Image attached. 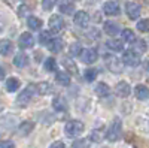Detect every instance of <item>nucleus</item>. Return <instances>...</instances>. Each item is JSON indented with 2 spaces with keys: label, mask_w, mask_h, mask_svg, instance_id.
Returning a JSON list of instances; mask_svg holds the SVG:
<instances>
[{
  "label": "nucleus",
  "mask_w": 149,
  "mask_h": 148,
  "mask_svg": "<svg viewBox=\"0 0 149 148\" xmlns=\"http://www.w3.org/2000/svg\"><path fill=\"white\" fill-rule=\"evenodd\" d=\"M109 93H110L109 85L104 84V82H98V85L95 87V94H97L98 97H106Z\"/></svg>",
  "instance_id": "nucleus-23"
},
{
  "label": "nucleus",
  "mask_w": 149,
  "mask_h": 148,
  "mask_svg": "<svg viewBox=\"0 0 149 148\" xmlns=\"http://www.w3.org/2000/svg\"><path fill=\"white\" fill-rule=\"evenodd\" d=\"M104 61H106V66H107V69L110 70V72H113V73H119V72H122V60H119V58H116L115 55H109V54H106L104 55Z\"/></svg>",
  "instance_id": "nucleus-4"
},
{
  "label": "nucleus",
  "mask_w": 149,
  "mask_h": 148,
  "mask_svg": "<svg viewBox=\"0 0 149 148\" xmlns=\"http://www.w3.org/2000/svg\"><path fill=\"white\" fill-rule=\"evenodd\" d=\"M55 81H57L60 85H69V84H70V76H69L67 72H57Z\"/></svg>",
  "instance_id": "nucleus-25"
},
{
  "label": "nucleus",
  "mask_w": 149,
  "mask_h": 148,
  "mask_svg": "<svg viewBox=\"0 0 149 148\" xmlns=\"http://www.w3.org/2000/svg\"><path fill=\"white\" fill-rule=\"evenodd\" d=\"M134 94L139 100H146V99L149 97V88L146 87V85H137V87L134 88Z\"/></svg>",
  "instance_id": "nucleus-16"
},
{
  "label": "nucleus",
  "mask_w": 149,
  "mask_h": 148,
  "mask_svg": "<svg viewBox=\"0 0 149 148\" xmlns=\"http://www.w3.org/2000/svg\"><path fill=\"white\" fill-rule=\"evenodd\" d=\"M69 53H70V55H81L82 54V48H81V45L79 43H72L70 45V48H69Z\"/></svg>",
  "instance_id": "nucleus-34"
},
{
  "label": "nucleus",
  "mask_w": 149,
  "mask_h": 148,
  "mask_svg": "<svg viewBox=\"0 0 149 148\" xmlns=\"http://www.w3.org/2000/svg\"><path fill=\"white\" fill-rule=\"evenodd\" d=\"M103 11H104V14H106V15L115 17V15L119 14V11H121V9H119V5H118L116 2H112V0H109V2L104 3Z\"/></svg>",
  "instance_id": "nucleus-12"
},
{
  "label": "nucleus",
  "mask_w": 149,
  "mask_h": 148,
  "mask_svg": "<svg viewBox=\"0 0 149 148\" xmlns=\"http://www.w3.org/2000/svg\"><path fill=\"white\" fill-rule=\"evenodd\" d=\"M57 5V0H42V6L45 11H51Z\"/></svg>",
  "instance_id": "nucleus-36"
},
{
  "label": "nucleus",
  "mask_w": 149,
  "mask_h": 148,
  "mask_svg": "<svg viewBox=\"0 0 149 148\" xmlns=\"http://www.w3.org/2000/svg\"><path fill=\"white\" fill-rule=\"evenodd\" d=\"M103 29H104V33L109 34V36H115V34H118L121 32L119 26H118L116 22H113V21H106Z\"/></svg>",
  "instance_id": "nucleus-14"
},
{
  "label": "nucleus",
  "mask_w": 149,
  "mask_h": 148,
  "mask_svg": "<svg viewBox=\"0 0 149 148\" xmlns=\"http://www.w3.org/2000/svg\"><path fill=\"white\" fill-rule=\"evenodd\" d=\"M0 148H15V144L12 141H3L0 142Z\"/></svg>",
  "instance_id": "nucleus-38"
},
{
  "label": "nucleus",
  "mask_w": 149,
  "mask_h": 148,
  "mask_svg": "<svg viewBox=\"0 0 149 148\" xmlns=\"http://www.w3.org/2000/svg\"><path fill=\"white\" fill-rule=\"evenodd\" d=\"M39 42L42 45H48L51 42V32H40L39 34Z\"/></svg>",
  "instance_id": "nucleus-33"
},
{
  "label": "nucleus",
  "mask_w": 149,
  "mask_h": 148,
  "mask_svg": "<svg viewBox=\"0 0 149 148\" xmlns=\"http://www.w3.org/2000/svg\"><path fill=\"white\" fill-rule=\"evenodd\" d=\"M19 88V79L18 78H15V76H12V78H9L8 81H6V90L8 91H17Z\"/></svg>",
  "instance_id": "nucleus-26"
},
{
  "label": "nucleus",
  "mask_w": 149,
  "mask_h": 148,
  "mask_svg": "<svg viewBox=\"0 0 149 148\" xmlns=\"http://www.w3.org/2000/svg\"><path fill=\"white\" fill-rule=\"evenodd\" d=\"M3 78H5V69L0 66V79H3Z\"/></svg>",
  "instance_id": "nucleus-41"
},
{
  "label": "nucleus",
  "mask_w": 149,
  "mask_h": 148,
  "mask_svg": "<svg viewBox=\"0 0 149 148\" xmlns=\"http://www.w3.org/2000/svg\"><path fill=\"white\" fill-rule=\"evenodd\" d=\"M121 36H122V41H124V42H134V41H136L134 32L130 30V29H124V30L121 32Z\"/></svg>",
  "instance_id": "nucleus-29"
},
{
  "label": "nucleus",
  "mask_w": 149,
  "mask_h": 148,
  "mask_svg": "<svg viewBox=\"0 0 149 148\" xmlns=\"http://www.w3.org/2000/svg\"><path fill=\"white\" fill-rule=\"evenodd\" d=\"M3 109V105H0V111H2Z\"/></svg>",
  "instance_id": "nucleus-42"
},
{
  "label": "nucleus",
  "mask_w": 149,
  "mask_h": 148,
  "mask_svg": "<svg viewBox=\"0 0 149 148\" xmlns=\"http://www.w3.org/2000/svg\"><path fill=\"white\" fill-rule=\"evenodd\" d=\"M34 90H36V85H29L26 90L21 91V93L18 94V97H17V103H18L19 106L27 105V103L31 100V97H33V94H34Z\"/></svg>",
  "instance_id": "nucleus-5"
},
{
  "label": "nucleus",
  "mask_w": 149,
  "mask_h": 148,
  "mask_svg": "<svg viewBox=\"0 0 149 148\" xmlns=\"http://www.w3.org/2000/svg\"><path fill=\"white\" fill-rule=\"evenodd\" d=\"M48 24H49V30H51L52 33H60L64 29V20L60 15H52L51 18H49Z\"/></svg>",
  "instance_id": "nucleus-6"
},
{
  "label": "nucleus",
  "mask_w": 149,
  "mask_h": 148,
  "mask_svg": "<svg viewBox=\"0 0 149 148\" xmlns=\"http://www.w3.org/2000/svg\"><path fill=\"white\" fill-rule=\"evenodd\" d=\"M122 63L127 65V66H131V67H136L140 65V55L134 51V49H128V51H124L122 53Z\"/></svg>",
  "instance_id": "nucleus-3"
},
{
  "label": "nucleus",
  "mask_w": 149,
  "mask_h": 148,
  "mask_svg": "<svg viewBox=\"0 0 149 148\" xmlns=\"http://www.w3.org/2000/svg\"><path fill=\"white\" fill-rule=\"evenodd\" d=\"M90 139L94 141V142H100V141L103 139V132H102V130H93Z\"/></svg>",
  "instance_id": "nucleus-35"
},
{
  "label": "nucleus",
  "mask_w": 149,
  "mask_h": 148,
  "mask_svg": "<svg viewBox=\"0 0 149 148\" xmlns=\"http://www.w3.org/2000/svg\"><path fill=\"white\" fill-rule=\"evenodd\" d=\"M36 91L45 96V94H49V93H52V85L49 84V82H39L36 85Z\"/></svg>",
  "instance_id": "nucleus-19"
},
{
  "label": "nucleus",
  "mask_w": 149,
  "mask_h": 148,
  "mask_svg": "<svg viewBox=\"0 0 149 148\" xmlns=\"http://www.w3.org/2000/svg\"><path fill=\"white\" fill-rule=\"evenodd\" d=\"M81 57V60H82V63H85V65H91V63H94V61L97 60V53H95V49H84L82 51V54L79 55Z\"/></svg>",
  "instance_id": "nucleus-10"
},
{
  "label": "nucleus",
  "mask_w": 149,
  "mask_h": 148,
  "mask_svg": "<svg viewBox=\"0 0 149 148\" xmlns=\"http://www.w3.org/2000/svg\"><path fill=\"white\" fill-rule=\"evenodd\" d=\"M97 69L95 67H88L85 70V73H84V78H85V81L86 82H93L95 78H97Z\"/></svg>",
  "instance_id": "nucleus-27"
},
{
  "label": "nucleus",
  "mask_w": 149,
  "mask_h": 148,
  "mask_svg": "<svg viewBox=\"0 0 149 148\" xmlns=\"http://www.w3.org/2000/svg\"><path fill=\"white\" fill-rule=\"evenodd\" d=\"M125 12H127V15H128L130 20H137L140 17V6L137 3L130 2V3L125 5Z\"/></svg>",
  "instance_id": "nucleus-9"
},
{
  "label": "nucleus",
  "mask_w": 149,
  "mask_h": 148,
  "mask_svg": "<svg viewBox=\"0 0 149 148\" xmlns=\"http://www.w3.org/2000/svg\"><path fill=\"white\" fill-rule=\"evenodd\" d=\"M72 147L73 148H90L91 147V141H88V139H76Z\"/></svg>",
  "instance_id": "nucleus-31"
},
{
  "label": "nucleus",
  "mask_w": 149,
  "mask_h": 148,
  "mask_svg": "<svg viewBox=\"0 0 149 148\" xmlns=\"http://www.w3.org/2000/svg\"><path fill=\"white\" fill-rule=\"evenodd\" d=\"M45 70L46 72H55L57 70V61H55V58L49 57V58L45 60Z\"/></svg>",
  "instance_id": "nucleus-30"
},
{
  "label": "nucleus",
  "mask_w": 149,
  "mask_h": 148,
  "mask_svg": "<svg viewBox=\"0 0 149 148\" xmlns=\"http://www.w3.org/2000/svg\"><path fill=\"white\" fill-rule=\"evenodd\" d=\"M58 9H60L61 14L72 15L73 12H74V2H73V0H61Z\"/></svg>",
  "instance_id": "nucleus-11"
},
{
  "label": "nucleus",
  "mask_w": 149,
  "mask_h": 148,
  "mask_svg": "<svg viewBox=\"0 0 149 148\" xmlns=\"http://www.w3.org/2000/svg\"><path fill=\"white\" fill-rule=\"evenodd\" d=\"M133 45L139 49V51H146V43L143 42V41H134L133 42Z\"/></svg>",
  "instance_id": "nucleus-37"
},
{
  "label": "nucleus",
  "mask_w": 149,
  "mask_h": 148,
  "mask_svg": "<svg viewBox=\"0 0 149 148\" xmlns=\"http://www.w3.org/2000/svg\"><path fill=\"white\" fill-rule=\"evenodd\" d=\"M61 63H63V66L69 70V72H72V73H76L78 72V67H76V65H74V61L70 58V57H63V60H61Z\"/></svg>",
  "instance_id": "nucleus-24"
},
{
  "label": "nucleus",
  "mask_w": 149,
  "mask_h": 148,
  "mask_svg": "<svg viewBox=\"0 0 149 148\" xmlns=\"http://www.w3.org/2000/svg\"><path fill=\"white\" fill-rule=\"evenodd\" d=\"M49 148H66V145H64L63 142H60V141H57V142L51 144V147H49Z\"/></svg>",
  "instance_id": "nucleus-39"
},
{
  "label": "nucleus",
  "mask_w": 149,
  "mask_h": 148,
  "mask_svg": "<svg viewBox=\"0 0 149 148\" xmlns=\"http://www.w3.org/2000/svg\"><path fill=\"white\" fill-rule=\"evenodd\" d=\"M33 127H34V124L31 121H24V123H21L19 127H18V133L22 135V136H26V135H29L33 130Z\"/></svg>",
  "instance_id": "nucleus-22"
},
{
  "label": "nucleus",
  "mask_w": 149,
  "mask_h": 148,
  "mask_svg": "<svg viewBox=\"0 0 149 148\" xmlns=\"http://www.w3.org/2000/svg\"><path fill=\"white\" fill-rule=\"evenodd\" d=\"M46 46L51 53H60L61 49L64 48V42L61 39H58V38H55V39H51V42H49Z\"/></svg>",
  "instance_id": "nucleus-15"
},
{
  "label": "nucleus",
  "mask_w": 149,
  "mask_h": 148,
  "mask_svg": "<svg viewBox=\"0 0 149 148\" xmlns=\"http://www.w3.org/2000/svg\"><path fill=\"white\" fill-rule=\"evenodd\" d=\"M115 93H116L119 97H128V96H130V93H131V88H130V85H128L127 82L121 81V82H118V84H116V87H115Z\"/></svg>",
  "instance_id": "nucleus-13"
},
{
  "label": "nucleus",
  "mask_w": 149,
  "mask_h": 148,
  "mask_svg": "<svg viewBox=\"0 0 149 148\" xmlns=\"http://www.w3.org/2000/svg\"><path fill=\"white\" fill-rule=\"evenodd\" d=\"M42 20L37 18V17H29L27 18V26L31 29V30H40L42 29Z\"/></svg>",
  "instance_id": "nucleus-21"
},
{
  "label": "nucleus",
  "mask_w": 149,
  "mask_h": 148,
  "mask_svg": "<svg viewBox=\"0 0 149 148\" xmlns=\"http://www.w3.org/2000/svg\"><path fill=\"white\" fill-rule=\"evenodd\" d=\"M137 30L142 32V33H148V32H149V18L140 20V21L137 22Z\"/></svg>",
  "instance_id": "nucleus-32"
},
{
  "label": "nucleus",
  "mask_w": 149,
  "mask_h": 148,
  "mask_svg": "<svg viewBox=\"0 0 149 148\" xmlns=\"http://www.w3.org/2000/svg\"><path fill=\"white\" fill-rule=\"evenodd\" d=\"M85 130V126H84V123L82 121H78V120H72L69 121L66 127H64V132L67 136L70 138H74V136H79V135Z\"/></svg>",
  "instance_id": "nucleus-2"
},
{
  "label": "nucleus",
  "mask_w": 149,
  "mask_h": 148,
  "mask_svg": "<svg viewBox=\"0 0 149 148\" xmlns=\"http://www.w3.org/2000/svg\"><path fill=\"white\" fill-rule=\"evenodd\" d=\"M12 49H14V45L9 39H2L0 41V55H8L12 53Z\"/></svg>",
  "instance_id": "nucleus-17"
},
{
  "label": "nucleus",
  "mask_w": 149,
  "mask_h": 148,
  "mask_svg": "<svg viewBox=\"0 0 149 148\" xmlns=\"http://www.w3.org/2000/svg\"><path fill=\"white\" fill-rule=\"evenodd\" d=\"M121 133H122V123H121L119 118H115L113 121H112V124L109 126V129H107L106 138H107L109 142H116L121 138Z\"/></svg>",
  "instance_id": "nucleus-1"
},
{
  "label": "nucleus",
  "mask_w": 149,
  "mask_h": 148,
  "mask_svg": "<svg viewBox=\"0 0 149 148\" xmlns=\"http://www.w3.org/2000/svg\"><path fill=\"white\" fill-rule=\"evenodd\" d=\"M73 22L76 24V26H79V27H86L88 22H90V17H88L86 12L78 11L76 14H74V17H73Z\"/></svg>",
  "instance_id": "nucleus-8"
},
{
  "label": "nucleus",
  "mask_w": 149,
  "mask_h": 148,
  "mask_svg": "<svg viewBox=\"0 0 149 148\" xmlns=\"http://www.w3.org/2000/svg\"><path fill=\"white\" fill-rule=\"evenodd\" d=\"M34 45V38L31 36V33L26 32V33H22L19 36V39H18V46L21 49H29Z\"/></svg>",
  "instance_id": "nucleus-7"
},
{
  "label": "nucleus",
  "mask_w": 149,
  "mask_h": 148,
  "mask_svg": "<svg viewBox=\"0 0 149 148\" xmlns=\"http://www.w3.org/2000/svg\"><path fill=\"white\" fill-rule=\"evenodd\" d=\"M26 12H29V8L27 6H21L19 8V15L22 17V14H26Z\"/></svg>",
  "instance_id": "nucleus-40"
},
{
  "label": "nucleus",
  "mask_w": 149,
  "mask_h": 148,
  "mask_svg": "<svg viewBox=\"0 0 149 148\" xmlns=\"http://www.w3.org/2000/svg\"><path fill=\"white\" fill-rule=\"evenodd\" d=\"M52 106H54V109L55 111H66V108H67V105H66V100L63 97H55L54 99V102H52Z\"/></svg>",
  "instance_id": "nucleus-28"
},
{
  "label": "nucleus",
  "mask_w": 149,
  "mask_h": 148,
  "mask_svg": "<svg viewBox=\"0 0 149 148\" xmlns=\"http://www.w3.org/2000/svg\"><path fill=\"white\" fill-rule=\"evenodd\" d=\"M106 46L110 49V51H116V53H119V51L124 49V43L119 39H109L106 42Z\"/></svg>",
  "instance_id": "nucleus-18"
},
{
  "label": "nucleus",
  "mask_w": 149,
  "mask_h": 148,
  "mask_svg": "<svg viewBox=\"0 0 149 148\" xmlns=\"http://www.w3.org/2000/svg\"><path fill=\"white\" fill-rule=\"evenodd\" d=\"M14 65L17 67H24V66H27L29 65V57L24 54V53H19L14 57Z\"/></svg>",
  "instance_id": "nucleus-20"
}]
</instances>
